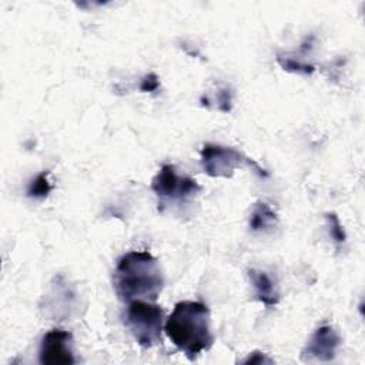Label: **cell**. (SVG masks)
<instances>
[{"mask_svg":"<svg viewBox=\"0 0 365 365\" xmlns=\"http://www.w3.org/2000/svg\"><path fill=\"white\" fill-rule=\"evenodd\" d=\"M113 285L123 302H154L164 287V275L158 261L148 251H130L117 261Z\"/></svg>","mask_w":365,"mask_h":365,"instance_id":"obj_1","label":"cell"},{"mask_svg":"<svg viewBox=\"0 0 365 365\" xmlns=\"http://www.w3.org/2000/svg\"><path fill=\"white\" fill-rule=\"evenodd\" d=\"M164 331L188 359H194L200 352L210 349L214 342L210 327V309L198 301L175 304L165 321Z\"/></svg>","mask_w":365,"mask_h":365,"instance_id":"obj_2","label":"cell"},{"mask_svg":"<svg viewBox=\"0 0 365 365\" xmlns=\"http://www.w3.org/2000/svg\"><path fill=\"white\" fill-rule=\"evenodd\" d=\"M163 309L151 301H130L124 312V324L143 348H151L161 342Z\"/></svg>","mask_w":365,"mask_h":365,"instance_id":"obj_3","label":"cell"},{"mask_svg":"<svg viewBox=\"0 0 365 365\" xmlns=\"http://www.w3.org/2000/svg\"><path fill=\"white\" fill-rule=\"evenodd\" d=\"M201 164L204 171L211 177H231L234 170L244 164L252 167L261 177L267 175L257 163L247 158L235 148L211 143L205 144L201 150Z\"/></svg>","mask_w":365,"mask_h":365,"instance_id":"obj_4","label":"cell"},{"mask_svg":"<svg viewBox=\"0 0 365 365\" xmlns=\"http://www.w3.org/2000/svg\"><path fill=\"white\" fill-rule=\"evenodd\" d=\"M151 190L163 201H185L195 195L201 187L194 178L178 175L174 165L164 164L153 178Z\"/></svg>","mask_w":365,"mask_h":365,"instance_id":"obj_5","label":"cell"},{"mask_svg":"<svg viewBox=\"0 0 365 365\" xmlns=\"http://www.w3.org/2000/svg\"><path fill=\"white\" fill-rule=\"evenodd\" d=\"M38 359L41 364H74L73 335L68 331L54 328L47 331L40 342Z\"/></svg>","mask_w":365,"mask_h":365,"instance_id":"obj_6","label":"cell"},{"mask_svg":"<svg viewBox=\"0 0 365 365\" xmlns=\"http://www.w3.org/2000/svg\"><path fill=\"white\" fill-rule=\"evenodd\" d=\"M341 344L338 332L331 325H322L314 331L302 349L304 361H331Z\"/></svg>","mask_w":365,"mask_h":365,"instance_id":"obj_7","label":"cell"},{"mask_svg":"<svg viewBox=\"0 0 365 365\" xmlns=\"http://www.w3.org/2000/svg\"><path fill=\"white\" fill-rule=\"evenodd\" d=\"M248 277L252 284L254 297L257 301L262 302L267 307H274L278 304L279 301L278 289L267 272L258 271V269H250Z\"/></svg>","mask_w":365,"mask_h":365,"instance_id":"obj_8","label":"cell"},{"mask_svg":"<svg viewBox=\"0 0 365 365\" xmlns=\"http://www.w3.org/2000/svg\"><path fill=\"white\" fill-rule=\"evenodd\" d=\"M277 224V214L272 211V208L262 201H258L250 217V227L252 231H265L272 228Z\"/></svg>","mask_w":365,"mask_h":365,"instance_id":"obj_9","label":"cell"},{"mask_svg":"<svg viewBox=\"0 0 365 365\" xmlns=\"http://www.w3.org/2000/svg\"><path fill=\"white\" fill-rule=\"evenodd\" d=\"M48 173L43 171L37 177H34L27 188V195L31 198H44L50 194L51 191V184L48 181Z\"/></svg>","mask_w":365,"mask_h":365,"instance_id":"obj_10","label":"cell"},{"mask_svg":"<svg viewBox=\"0 0 365 365\" xmlns=\"http://www.w3.org/2000/svg\"><path fill=\"white\" fill-rule=\"evenodd\" d=\"M327 221L329 225V234L334 238L336 244H342L345 241V232L342 230V225L339 224V220L336 218L335 214H328Z\"/></svg>","mask_w":365,"mask_h":365,"instance_id":"obj_11","label":"cell"},{"mask_svg":"<svg viewBox=\"0 0 365 365\" xmlns=\"http://www.w3.org/2000/svg\"><path fill=\"white\" fill-rule=\"evenodd\" d=\"M279 61V60H278ZM281 66L285 68V70H289V71H295V73H302V74H309L314 71V67L312 66H308L305 63H301V61H295L292 58H285V61H279Z\"/></svg>","mask_w":365,"mask_h":365,"instance_id":"obj_12","label":"cell"},{"mask_svg":"<svg viewBox=\"0 0 365 365\" xmlns=\"http://www.w3.org/2000/svg\"><path fill=\"white\" fill-rule=\"evenodd\" d=\"M158 87H160V81H158V77L154 73H150V74L144 76L143 80H141V84H140V90L147 91V93L157 91Z\"/></svg>","mask_w":365,"mask_h":365,"instance_id":"obj_13","label":"cell"},{"mask_svg":"<svg viewBox=\"0 0 365 365\" xmlns=\"http://www.w3.org/2000/svg\"><path fill=\"white\" fill-rule=\"evenodd\" d=\"M242 362H258V364H261V362H271V359L269 358H267L264 354H261V352H252L248 358H245Z\"/></svg>","mask_w":365,"mask_h":365,"instance_id":"obj_14","label":"cell"}]
</instances>
